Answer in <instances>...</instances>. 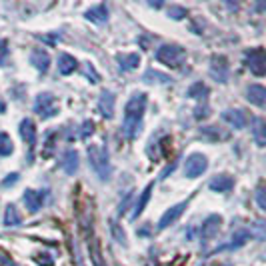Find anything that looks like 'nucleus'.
Segmentation results:
<instances>
[{
  "mask_svg": "<svg viewBox=\"0 0 266 266\" xmlns=\"http://www.w3.org/2000/svg\"><path fill=\"white\" fill-rule=\"evenodd\" d=\"M146 102H148V96L144 92H134L128 98V102L124 106V124H122V130L126 134V138H134L136 134L140 132L144 110H146Z\"/></svg>",
  "mask_w": 266,
  "mask_h": 266,
  "instance_id": "1",
  "label": "nucleus"
},
{
  "mask_svg": "<svg viewBox=\"0 0 266 266\" xmlns=\"http://www.w3.org/2000/svg\"><path fill=\"white\" fill-rule=\"evenodd\" d=\"M88 160H90L92 170L96 172V176L102 182L110 178V172H112V168H110V156H108V150L104 146H100V144L88 146Z\"/></svg>",
  "mask_w": 266,
  "mask_h": 266,
  "instance_id": "2",
  "label": "nucleus"
},
{
  "mask_svg": "<svg viewBox=\"0 0 266 266\" xmlns=\"http://www.w3.org/2000/svg\"><path fill=\"white\" fill-rule=\"evenodd\" d=\"M156 60L168 68H180L186 60V52L182 46H176V44H162L158 46L156 50Z\"/></svg>",
  "mask_w": 266,
  "mask_h": 266,
  "instance_id": "3",
  "label": "nucleus"
},
{
  "mask_svg": "<svg viewBox=\"0 0 266 266\" xmlns=\"http://www.w3.org/2000/svg\"><path fill=\"white\" fill-rule=\"evenodd\" d=\"M248 70L256 76H264L266 74V50L264 48H252L248 50L246 56H244Z\"/></svg>",
  "mask_w": 266,
  "mask_h": 266,
  "instance_id": "4",
  "label": "nucleus"
},
{
  "mask_svg": "<svg viewBox=\"0 0 266 266\" xmlns=\"http://www.w3.org/2000/svg\"><path fill=\"white\" fill-rule=\"evenodd\" d=\"M208 168V158L200 152H192L188 158H186V164H184V172L188 178H198L202 172Z\"/></svg>",
  "mask_w": 266,
  "mask_h": 266,
  "instance_id": "5",
  "label": "nucleus"
},
{
  "mask_svg": "<svg viewBox=\"0 0 266 266\" xmlns=\"http://www.w3.org/2000/svg\"><path fill=\"white\" fill-rule=\"evenodd\" d=\"M34 112L40 116V118H50V116H56L58 112V106H56V100L52 94H38L36 100H34Z\"/></svg>",
  "mask_w": 266,
  "mask_h": 266,
  "instance_id": "6",
  "label": "nucleus"
},
{
  "mask_svg": "<svg viewBox=\"0 0 266 266\" xmlns=\"http://www.w3.org/2000/svg\"><path fill=\"white\" fill-rule=\"evenodd\" d=\"M18 132H20V136L24 138V142L28 144V148H30L28 158H30V162H32V156H34V146H36V126H34V122H32L30 118H24V120L20 122Z\"/></svg>",
  "mask_w": 266,
  "mask_h": 266,
  "instance_id": "7",
  "label": "nucleus"
},
{
  "mask_svg": "<svg viewBox=\"0 0 266 266\" xmlns=\"http://www.w3.org/2000/svg\"><path fill=\"white\" fill-rule=\"evenodd\" d=\"M210 76L216 82H226L228 80V60L226 56L214 54L210 58Z\"/></svg>",
  "mask_w": 266,
  "mask_h": 266,
  "instance_id": "8",
  "label": "nucleus"
},
{
  "mask_svg": "<svg viewBox=\"0 0 266 266\" xmlns=\"http://www.w3.org/2000/svg\"><path fill=\"white\" fill-rule=\"evenodd\" d=\"M186 206H188V200H182V202H178V204H174L172 208L166 210V212L162 214L160 222H158V230H164V228H168L170 224H174V222L182 216V212H184Z\"/></svg>",
  "mask_w": 266,
  "mask_h": 266,
  "instance_id": "9",
  "label": "nucleus"
},
{
  "mask_svg": "<svg viewBox=\"0 0 266 266\" xmlns=\"http://www.w3.org/2000/svg\"><path fill=\"white\" fill-rule=\"evenodd\" d=\"M222 226V216H218V214H210L208 218L204 220V224L200 228V236H202V240H212L216 234H218V230Z\"/></svg>",
  "mask_w": 266,
  "mask_h": 266,
  "instance_id": "10",
  "label": "nucleus"
},
{
  "mask_svg": "<svg viewBox=\"0 0 266 266\" xmlns=\"http://www.w3.org/2000/svg\"><path fill=\"white\" fill-rule=\"evenodd\" d=\"M44 200H46V194H44L42 190H30L28 188L26 192H24V204H26L28 212H32V214H36L38 210L42 208Z\"/></svg>",
  "mask_w": 266,
  "mask_h": 266,
  "instance_id": "11",
  "label": "nucleus"
},
{
  "mask_svg": "<svg viewBox=\"0 0 266 266\" xmlns=\"http://www.w3.org/2000/svg\"><path fill=\"white\" fill-rule=\"evenodd\" d=\"M222 120L228 122L232 128H244L248 122V116L244 110H238V108H230V110H224L222 112Z\"/></svg>",
  "mask_w": 266,
  "mask_h": 266,
  "instance_id": "12",
  "label": "nucleus"
},
{
  "mask_svg": "<svg viewBox=\"0 0 266 266\" xmlns=\"http://www.w3.org/2000/svg\"><path fill=\"white\" fill-rule=\"evenodd\" d=\"M114 100H116V96L110 90H102V94L98 96V112L102 114L104 118H112Z\"/></svg>",
  "mask_w": 266,
  "mask_h": 266,
  "instance_id": "13",
  "label": "nucleus"
},
{
  "mask_svg": "<svg viewBox=\"0 0 266 266\" xmlns=\"http://www.w3.org/2000/svg\"><path fill=\"white\" fill-rule=\"evenodd\" d=\"M248 238H250V230H246V228H240V230H236V232L232 234L230 242L222 244V246H218L216 250H214V252H222V250H234V248L242 246Z\"/></svg>",
  "mask_w": 266,
  "mask_h": 266,
  "instance_id": "14",
  "label": "nucleus"
},
{
  "mask_svg": "<svg viewBox=\"0 0 266 266\" xmlns=\"http://www.w3.org/2000/svg\"><path fill=\"white\" fill-rule=\"evenodd\" d=\"M252 136H254V142L264 148L266 146V120L260 116H254L252 118Z\"/></svg>",
  "mask_w": 266,
  "mask_h": 266,
  "instance_id": "15",
  "label": "nucleus"
},
{
  "mask_svg": "<svg viewBox=\"0 0 266 266\" xmlns=\"http://www.w3.org/2000/svg\"><path fill=\"white\" fill-rule=\"evenodd\" d=\"M30 62H32V66L36 68L38 72H46V70H48V66H50V56H48V52H46V50H42V48H34V50L30 52Z\"/></svg>",
  "mask_w": 266,
  "mask_h": 266,
  "instance_id": "16",
  "label": "nucleus"
},
{
  "mask_svg": "<svg viewBox=\"0 0 266 266\" xmlns=\"http://www.w3.org/2000/svg\"><path fill=\"white\" fill-rule=\"evenodd\" d=\"M246 98L254 106H264L266 104V88L260 84H250L246 88Z\"/></svg>",
  "mask_w": 266,
  "mask_h": 266,
  "instance_id": "17",
  "label": "nucleus"
},
{
  "mask_svg": "<svg viewBox=\"0 0 266 266\" xmlns=\"http://www.w3.org/2000/svg\"><path fill=\"white\" fill-rule=\"evenodd\" d=\"M232 186H234V178L228 176V174H218V176H214L208 184V188L212 190V192H228V190H232Z\"/></svg>",
  "mask_w": 266,
  "mask_h": 266,
  "instance_id": "18",
  "label": "nucleus"
},
{
  "mask_svg": "<svg viewBox=\"0 0 266 266\" xmlns=\"http://www.w3.org/2000/svg\"><path fill=\"white\" fill-rule=\"evenodd\" d=\"M84 16L90 20V22L102 24V22H106V18H108V8H106V4H96V6L88 8L84 12Z\"/></svg>",
  "mask_w": 266,
  "mask_h": 266,
  "instance_id": "19",
  "label": "nucleus"
},
{
  "mask_svg": "<svg viewBox=\"0 0 266 266\" xmlns=\"http://www.w3.org/2000/svg\"><path fill=\"white\" fill-rule=\"evenodd\" d=\"M76 68H78V60L74 56H70V54H60L58 58V70H60V74H72Z\"/></svg>",
  "mask_w": 266,
  "mask_h": 266,
  "instance_id": "20",
  "label": "nucleus"
},
{
  "mask_svg": "<svg viewBox=\"0 0 266 266\" xmlns=\"http://www.w3.org/2000/svg\"><path fill=\"white\" fill-rule=\"evenodd\" d=\"M62 170L66 174H76L78 170V152L76 150H66L64 156H62Z\"/></svg>",
  "mask_w": 266,
  "mask_h": 266,
  "instance_id": "21",
  "label": "nucleus"
},
{
  "mask_svg": "<svg viewBox=\"0 0 266 266\" xmlns=\"http://www.w3.org/2000/svg\"><path fill=\"white\" fill-rule=\"evenodd\" d=\"M202 136L210 140V142H220V140H228V136L230 134L226 130H222L220 126H206V128H202Z\"/></svg>",
  "mask_w": 266,
  "mask_h": 266,
  "instance_id": "22",
  "label": "nucleus"
},
{
  "mask_svg": "<svg viewBox=\"0 0 266 266\" xmlns=\"http://www.w3.org/2000/svg\"><path fill=\"white\" fill-rule=\"evenodd\" d=\"M118 64H120L122 70H134V68H138V64H140V54H136V52L118 54Z\"/></svg>",
  "mask_w": 266,
  "mask_h": 266,
  "instance_id": "23",
  "label": "nucleus"
},
{
  "mask_svg": "<svg viewBox=\"0 0 266 266\" xmlns=\"http://www.w3.org/2000/svg\"><path fill=\"white\" fill-rule=\"evenodd\" d=\"M22 224V216L18 208L14 204H8L4 210V226H20Z\"/></svg>",
  "mask_w": 266,
  "mask_h": 266,
  "instance_id": "24",
  "label": "nucleus"
},
{
  "mask_svg": "<svg viewBox=\"0 0 266 266\" xmlns=\"http://www.w3.org/2000/svg\"><path fill=\"white\" fill-rule=\"evenodd\" d=\"M208 94H210V90L204 82H194V84L188 88V96L190 98H194V100H206Z\"/></svg>",
  "mask_w": 266,
  "mask_h": 266,
  "instance_id": "25",
  "label": "nucleus"
},
{
  "mask_svg": "<svg viewBox=\"0 0 266 266\" xmlns=\"http://www.w3.org/2000/svg\"><path fill=\"white\" fill-rule=\"evenodd\" d=\"M150 194H152V184H148L146 188H144V194L138 198V202H136V206H134V212H132V216L136 218L142 210L146 208V204H148V200H150Z\"/></svg>",
  "mask_w": 266,
  "mask_h": 266,
  "instance_id": "26",
  "label": "nucleus"
},
{
  "mask_svg": "<svg viewBox=\"0 0 266 266\" xmlns=\"http://www.w3.org/2000/svg\"><path fill=\"white\" fill-rule=\"evenodd\" d=\"M254 200H256L258 208L264 210V212H266V180L258 182V186H256V192H254Z\"/></svg>",
  "mask_w": 266,
  "mask_h": 266,
  "instance_id": "27",
  "label": "nucleus"
},
{
  "mask_svg": "<svg viewBox=\"0 0 266 266\" xmlns=\"http://www.w3.org/2000/svg\"><path fill=\"white\" fill-rule=\"evenodd\" d=\"M14 150V144L10 140V136L6 132H0V156H8Z\"/></svg>",
  "mask_w": 266,
  "mask_h": 266,
  "instance_id": "28",
  "label": "nucleus"
},
{
  "mask_svg": "<svg viewBox=\"0 0 266 266\" xmlns=\"http://www.w3.org/2000/svg\"><path fill=\"white\" fill-rule=\"evenodd\" d=\"M142 80H146V82H170V76L168 74H162V72H156V70H146L144 76H142Z\"/></svg>",
  "mask_w": 266,
  "mask_h": 266,
  "instance_id": "29",
  "label": "nucleus"
},
{
  "mask_svg": "<svg viewBox=\"0 0 266 266\" xmlns=\"http://www.w3.org/2000/svg\"><path fill=\"white\" fill-rule=\"evenodd\" d=\"M256 240H266V220H258V222H254V226H252V232H250Z\"/></svg>",
  "mask_w": 266,
  "mask_h": 266,
  "instance_id": "30",
  "label": "nucleus"
},
{
  "mask_svg": "<svg viewBox=\"0 0 266 266\" xmlns=\"http://www.w3.org/2000/svg\"><path fill=\"white\" fill-rule=\"evenodd\" d=\"M168 14H170V18L180 20V18H184L188 12H186V8H182V6H172L170 10H168Z\"/></svg>",
  "mask_w": 266,
  "mask_h": 266,
  "instance_id": "31",
  "label": "nucleus"
},
{
  "mask_svg": "<svg viewBox=\"0 0 266 266\" xmlns=\"http://www.w3.org/2000/svg\"><path fill=\"white\" fill-rule=\"evenodd\" d=\"M8 56V42L0 40V62H4V58Z\"/></svg>",
  "mask_w": 266,
  "mask_h": 266,
  "instance_id": "32",
  "label": "nucleus"
},
{
  "mask_svg": "<svg viewBox=\"0 0 266 266\" xmlns=\"http://www.w3.org/2000/svg\"><path fill=\"white\" fill-rule=\"evenodd\" d=\"M92 130H94V128H92V122H90V120H86V122H84V126H82V132H80V138H86V136L92 132Z\"/></svg>",
  "mask_w": 266,
  "mask_h": 266,
  "instance_id": "33",
  "label": "nucleus"
},
{
  "mask_svg": "<svg viewBox=\"0 0 266 266\" xmlns=\"http://www.w3.org/2000/svg\"><path fill=\"white\" fill-rule=\"evenodd\" d=\"M86 74H88V78H90V82H98V74L92 72V68H90V66H86Z\"/></svg>",
  "mask_w": 266,
  "mask_h": 266,
  "instance_id": "34",
  "label": "nucleus"
},
{
  "mask_svg": "<svg viewBox=\"0 0 266 266\" xmlns=\"http://www.w3.org/2000/svg\"><path fill=\"white\" fill-rule=\"evenodd\" d=\"M18 180V174H8V178L4 180V184H10V182H16Z\"/></svg>",
  "mask_w": 266,
  "mask_h": 266,
  "instance_id": "35",
  "label": "nucleus"
},
{
  "mask_svg": "<svg viewBox=\"0 0 266 266\" xmlns=\"http://www.w3.org/2000/svg\"><path fill=\"white\" fill-rule=\"evenodd\" d=\"M2 110H4V102H0V112H2Z\"/></svg>",
  "mask_w": 266,
  "mask_h": 266,
  "instance_id": "36",
  "label": "nucleus"
}]
</instances>
